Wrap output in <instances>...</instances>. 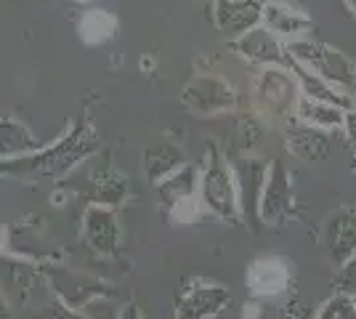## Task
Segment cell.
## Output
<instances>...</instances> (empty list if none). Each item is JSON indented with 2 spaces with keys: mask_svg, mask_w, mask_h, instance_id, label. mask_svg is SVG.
Instances as JSON below:
<instances>
[{
  "mask_svg": "<svg viewBox=\"0 0 356 319\" xmlns=\"http://www.w3.org/2000/svg\"><path fill=\"white\" fill-rule=\"evenodd\" d=\"M343 133H346V141L356 147V104L346 109V115H343Z\"/></svg>",
  "mask_w": 356,
  "mask_h": 319,
  "instance_id": "cell-29",
  "label": "cell"
},
{
  "mask_svg": "<svg viewBox=\"0 0 356 319\" xmlns=\"http://www.w3.org/2000/svg\"><path fill=\"white\" fill-rule=\"evenodd\" d=\"M298 99L300 91L287 67H264L252 80V101L261 117L293 120Z\"/></svg>",
  "mask_w": 356,
  "mask_h": 319,
  "instance_id": "cell-4",
  "label": "cell"
},
{
  "mask_svg": "<svg viewBox=\"0 0 356 319\" xmlns=\"http://www.w3.org/2000/svg\"><path fill=\"white\" fill-rule=\"evenodd\" d=\"M229 46H232V51L237 56H242V59L250 61V64H258V67H287V48L264 24L252 27L242 38L232 40Z\"/></svg>",
  "mask_w": 356,
  "mask_h": 319,
  "instance_id": "cell-9",
  "label": "cell"
},
{
  "mask_svg": "<svg viewBox=\"0 0 356 319\" xmlns=\"http://www.w3.org/2000/svg\"><path fill=\"white\" fill-rule=\"evenodd\" d=\"M335 288H338V293H343V295L356 298V256L351 261H346L343 266H338Z\"/></svg>",
  "mask_w": 356,
  "mask_h": 319,
  "instance_id": "cell-26",
  "label": "cell"
},
{
  "mask_svg": "<svg viewBox=\"0 0 356 319\" xmlns=\"http://www.w3.org/2000/svg\"><path fill=\"white\" fill-rule=\"evenodd\" d=\"M266 0H216L213 6V19L221 35L232 40L242 38L245 32L261 24V11Z\"/></svg>",
  "mask_w": 356,
  "mask_h": 319,
  "instance_id": "cell-12",
  "label": "cell"
},
{
  "mask_svg": "<svg viewBox=\"0 0 356 319\" xmlns=\"http://www.w3.org/2000/svg\"><path fill=\"white\" fill-rule=\"evenodd\" d=\"M200 202L221 221H237L239 218V199L234 173L226 160V154L218 149V144L205 147V167L200 173Z\"/></svg>",
  "mask_w": 356,
  "mask_h": 319,
  "instance_id": "cell-2",
  "label": "cell"
},
{
  "mask_svg": "<svg viewBox=\"0 0 356 319\" xmlns=\"http://www.w3.org/2000/svg\"><path fill=\"white\" fill-rule=\"evenodd\" d=\"M200 215H202V202L197 197L181 199V202H176V205L168 211V218H170L173 224H194Z\"/></svg>",
  "mask_w": 356,
  "mask_h": 319,
  "instance_id": "cell-25",
  "label": "cell"
},
{
  "mask_svg": "<svg viewBox=\"0 0 356 319\" xmlns=\"http://www.w3.org/2000/svg\"><path fill=\"white\" fill-rule=\"evenodd\" d=\"M316 319H356V301L351 295L335 293L332 298H327L325 304L319 306Z\"/></svg>",
  "mask_w": 356,
  "mask_h": 319,
  "instance_id": "cell-24",
  "label": "cell"
},
{
  "mask_svg": "<svg viewBox=\"0 0 356 319\" xmlns=\"http://www.w3.org/2000/svg\"><path fill=\"white\" fill-rule=\"evenodd\" d=\"M3 243H6V234H3V229H0V247H3Z\"/></svg>",
  "mask_w": 356,
  "mask_h": 319,
  "instance_id": "cell-34",
  "label": "cell"
},
{
  "mask_svg": "<svg viewBox=\"0 0 356 319\" xmlns=\"http://www.w3.org/2000/svg\"><path fill=\"white\" fill-rule=\"evenodd\" d=\"M144 165H147L149 181L157 186L170 173H176L181 165H186V154L173 141H163V144H154L144 152Z\"/></svg>",
  "mask_w": 356,
  "mask_h": 319,
  "instance_id": "cell-21",
  "label": "cell"
},
{
  "mask_svg": "<svg viewBox=\"0 0 356 319\" xmlns=\"http://www.w3.org/2000/svg\"><path fill=\"white\" fill-rule=\"evenodd\" d=\"M322 240L335 266H343L346 261L356 256V208H338L325 221Z\"/></svg>",
  "mask_w": 356,
  "mask_h": 319,
  "instance_id": "cell-14",
  "label": "cell"
},
{
  "mask_svg": "<svg viewBox=\"0 0 356 319\" xmlns=\"http://www.w3.org/2000/svg\"><path fill=\"white\" fill-rule=\"evenodd\" d=\"M0 319H19V317H16L14 311H11L6 304H0Z\"/></svg>",
  "mask_w": 356,
  "mask_h": 319,
  "instance_id": "cell-31",
  "label": "cell"
},
{
  "mask_svg": "<svg viewBox=\"0 0 356 319\" xmlns=\"http://www.w3.org/2000/svg\"><path fill=\"white\" fill-rule=\"evenodd\" d=\"M30 319H88V317L80 314V311H74V309H70L67 304H61L59 298H56V301H51L45 309H40V311Z\"/></svg>",
  "mask_w": 356,
  "mask_h": 319,
  "instance_id": "cell-27",
  "label": "cell"
},
{
  "mask_svg": "<svg viewBox=\"0 0 356 319\" xmlns=\"http://www.w3.org/2000/svg\"><path fill=\"white\" fill-rule=\"evenodd\" d=\"M77 3H90V0H77Z\"/></svg>",
  "mask_w": 356,
  "mask_h": 319,
  "instance_id": "cell-35",
  "label": "cell"
},
{
  "mask_svg": "<svg viewBox=\"0 0 356 319\" xmlns=\"http://www.w3.org/2000/svg\"><path fill=\"white\" fill-rule=\"evenodd\" d=\"M131 192V181L125 173H120L115 167H99L90 176V199L93 205H104V208H115Z\"/></svg>",
  "mask_w": 356,
  "mask_h": 319,
  "instance_id": "cell-19",
  "label": "cell"
},
{
  "mask_svg": "<svg viewBox=\"0 0 356 319\" xmlns=\"http://www.w3.org/2000/svg\"><path fill=\"white\" fill-rule=\"evenodd\" d=\"M229 165H232L234 183H237L239 215L248 221V227L258 229V224H261L258 202H261V192H264V181H266L268 163H264L255 154H239Z\"/></svg>",
  "mask_w": 356,
  "mask_h": 319,
  "instance_id": "cell-8",
  "label": "cell"
},
{
  "mask_svg": "<svg viewBox=\"0 0 356 319\" xmlns=\"http://www.w3.org/2000/svg\"><path fill=\"white\" fill-rule=\"evenodd\" d=\"M354 301H356V298H354Z\"/></svg>",
  "mask_w": 356,
  "mask_h": 319,
  "instance_id": "cell-37",
  "label": "cell"
},
{
  "mask_svg": "<svg viewBox=\"0 0 356 319\" xmlns=\"http://www.w3.org/2000/svg\"><path fill=\"white\" fill-rule=\"evenodd\" d=\"M120 30V19L106 8H88L77 22V35L86 46L109 43Z\"/></svg>",
  "mask_w": 356,
  "mask_h": 319,
  "instance_id": "cell-22",
  "label": "cell"
},
{
  "mask_svg": "<svg viewBox=\"0 0 356 319\" xmlns=\"http://www.w3.org/2000/svg\"><path fill=\"white\" fill-rule=\"evenodd\" d=\"M232 304V290L221 282L194 277L189 279L176 301V319H213L223 314V309Z\"/></svg>",
  "mask_w": 356,
  "mask_h": 319,
  "instance_id": "cell-6",
  "label": "cell"
},
{
  "mask_svg": "<svg viewBox=\"0 0 356 319\" xmlns=\"http://www.w3.org/2000/svg\"><path fill=\"white\" fill-rule=\"evenodd\" d=\"M351 170L356 173V152H354V157H351Z\"/></svg>",
  "mask_w": 356,
  "mask_h": 319,
  "instance_id": "cell-33",
  "label": "cell"
},
{
  "mask_svg": "<svg viewBox=\"0 0 356 319\" xmlns=\"http://www.w3.org/2000/svg\"><path fill=\"white\" fill-rule=\"evenodd\" d=\"M261 24L271 30L280 40L287 38L290 40H300L314 30V22L303 14L300 8L282 3V0H266L264 3V11H261Z\"/></svg>",
  "mask_w": 356,
  "mask_h": 319,
  "instance_id": "cell-15",
  "label": "cell"
},
{
  "mask_svg": "<svg viewBox=\"0 0 356 319\" xmlns=\"http://www.w3.org/2000/svg\"><path fill=\"white\" fill-rule=\"evenodd\" d=\"M293 285V269L280 256H261L248 266V290L255 298H277Z\"/></svg>",
  "mask_w": 356,
  "mask_h": 319,
  "instance_id": "cell-10",
  "label": "cell"
},
{
  "mask_svg": "<svg viewBox=\"0 0 356 319\" xmlns=\"http://www.w3.org/2000/svg\"><path fill=\"white\" fill-rule=\"evenodd\" d=\"M181 101L189 112L200 115V117H216V115H226L237 106V93L221 77L197 75L181 91Z\"/></svg>",
  "mask_w": 356,
  "mask_h": 319,
  "instance_id": "cell-7",
  "label": "cell"
},
{
  "mask_svg": "<svg viewBox=\"0 0 356 319\" xmlns=\"http://www.w3.org/2000/svg\"><path fill=\"white\" fill-rule=\"evenodd\" d=\"M118 319H144V314H141V309H138L136 304H128L118 314Z\"/></svg>",
  "mask_w": 356,
  "mask_h": 319,
  "instance_id": "cell-30",
  "label": "cell"
},
{
  "mask_svg": "<svg viewBox=\"0 0 356 319\" xmlns=\"http://www.w3.org/2000/svg\"><path fill=\"white\" fill-rule=\"evenodd\" d=\"M284 147L298 160L314 163V160H325L330 154V136L322 128H312L306 122L296 120L290 122L287 131H284Z\"/></svg>",
  "mask_w": 356,
  "mask_h": 319,
  "instance_id": "cell-17",
  "label": "cell"
},
{
  "mask_svg": "<svg viewBox=\"0 0 356 319\" xmlns=\"http://www.w3.org/2000/svg\"><path fill=\"white\" fill-rule=\"evenodd\" d=\"M38 282V266L19 259H0V295L8 306H24Z\"/></svg>",
  "mask_w": 356,
  "mask_h": 319,
  "instance_id": "cell-16",
  "label": "cell"
},
{
  "mask_svg": "<svg viewBox=\"0 0 356 319\" xmlns=\"http://www.w3.org/2000/svg\"><path fill=\"white\" fill-rule=\"evenodd\" d=\"M45 277L51 282V290L56 293L61 304H67L70 309H83L88 306L90 301L102 298V295H109L112 290L106 288L104 282L99 279H90L86 274H77V272H64V269H45Z\"/></svg>",
  "mask_w": 356,
  "mask_h": 319,
  "instance_id": "cell-11",
  "label": "cell"
},
{
  "mask_svg": "<svg viewBox=\"0 0 356 319\" xmlns=\"http://www.w3.org/2000/svg\"><path fill=\"white\" fill-rule=\"evenodd\" d=\"M343 115H346V109H341V106L314 101V99H306V96H300L296 104V120L306 122L312 128H322V131L343 128Z\"/></svg>",
  "mask_w": 356,
  "mask_h": 319,
  "instance_id": "cell-23",
  "label": "cell"
},
{
  "mask_svg": "<svg viewBox=\"0 0 356 319\" xmlns=\"http://www.w3.org/2000/svg\"><path fill=\"white\" fill-rule=\"evenodd\" d=\"M284 48L300 67H306L309 72L327 80L330 85L346 88V91L356 88V64L338 48L312 40V38L290 40V43H284Z\"/></svg>",
  "mask_w": 356,
  "mask_h": 319,
  "instance_id": "cell-3",
  "label": "cell"
},
{
  "mask_svg": "<svg viewBox=\"0 0 356 319\" xmlns=\"http://www.w3.org/2000/svg\"><path fill=\"white\" fill-rule=\"evenodd\" d=\"M343 3H346V6H348V11L356 16V0H343Z\"/></svg>",
  "mask_w": 356,
  "mask_h": 319,
  "instance_id": "cell-32",
  "label": "cell"
},
{
  "mask_svg": "<svg viewBox=\"0 0 356 319\" xmlns=\"http://www.w3.org/2000/svg\"><path fill=\"white\" fill-rule=\"evenodd\" d=\"M83 240L90 250H96L102 256H118L120 227L115 208H104V205L90 202L83 213Z\"/></svg>",
  "mask_w": 356,
  "mask_h": 319,
  "instance_id": "cell-13",
  "label": "cell"
},
{
  "mask_svg": "<svg viewBox=\"0 0 356 319\" xmlns=\"http://www.w3.org/2000/svg\"><path fill=\"white\" fill-rule=\"evenodd\" d=\"M280 319H312V314H309V309H306V304H303V301L290 298V301L282 306Z\"/></svg>",
  "mask_w": 356,
  "mask_h": 319,
  "instance_id": "cell-28",
  "label": "cell"
},
{
  "mask_svg": "<svg viewBox=\"0 0 356 319\" xmlns=\"http://www.w3.org/2000/svg\"><path fill=\"white\" fill-rule=\"evenodd\" d=\"M45 144L40 138H35L30 128L16 117H0V163L6 160H19L27 154L40 152Z\"/></svg>",
  "mask_w": 356,
  "mask_h": 319,
  "instance_id": "cell-18",
  "label": "cell"
},
{
  "mask_svg": "<svg viewBox=\"0 0 356 319\" xmlns=\"http://www.w3.org/2000/svg\"><path fill=\"white\" fill-rule=\"evenodd\" d=\"M157 192H160V202L168 211L181 199L197 197V192H200V170H197V165H192V163L181 165L176 173H170L168 179L157 183Z\"/></svg>",
  "mask_w": 356,
  "mask_h": 319,
  "instance_id": "cell-20",
  "label": "cell"
},
{
  "mask_svg": "<svg viewBox=\"0 0 356 319\" xmlns=\"http://www.w3.org/2000/svg\"><path fill=\"white\" fill-rule=\"evenodd\" d=\"M99 149V136L88 117H77L70 125V131L54 141L45 144L40 152L6 160L0 163V176H16V179H51L61 181L67 173H72L86 157Z\"/></svg>",
  "mask_w": 356,
  "mask_h": 319,
  "instance_id": "cell-1",
  "label": "cell"
},
{
  "mask_svg": "<svg viewBox=\"0 0 356 319\" xmlns=\"http://www.w3.org/2000/svg\"><path fill=\"white\" fill-rule=\"evenodd\" d=\"M296 213V195H293V176L284 165V160H274L268 165L261 202H258V218L261 224L282 227Z\"/></svg>",
  "mask_w": 356,
  "mask_h": 319,
  "instance_id": "cell-5",
  "label": "cell"
},
{
  "mask_svg": "<svg viewBox=\"0 0 356 319\" xmlns=\"http://www.w3.org/2000/svg\"><path fill=\"white\" fill-rule=\"evenodd\" d=\"M354 91H356V88H354Z\"/></svg>",
  "mask_w": 356,
  "mask_h": 319,
  "instance_id": "cell-36",
  "label": "cell"
}]
</instances>
